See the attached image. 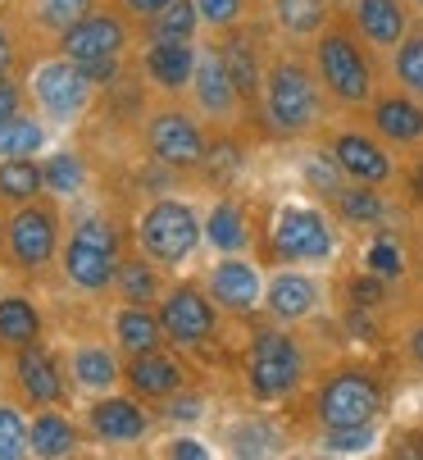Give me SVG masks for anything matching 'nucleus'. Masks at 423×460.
<instances>
[{
  "instance_id": "41",
  "label": "nucleus",
  "mask_w": 423,
  "mask_h": 460,
  "mask_svg": "<svg viewBox=\"0 0 423 460\" xmlns=\"http://www.w3.org/2000/svg\"><path fill=\"white\" fill-rule=\"evenodd\" d=\"M200 19H209L215 28H228L237 14H242V0H196Z\"/></svg>"
},
{
  "instance_id": "38",
  "label": "nucleus",
  "mask_w": 423,
  "mask_h": 460,
  "mask_svg": "<svg viewBox=\"0 0 423 460\" xmlns=\"http://www.w3.org/2000/svg\"><path fill=\"white\" fill-rule=\"evenodd\" d=\"M23 456V424L10 406H0V460Z\"/></svg>"
},
{
  "instance_id": "53",
  "label": "nucleus",
  "mask_w": 423,
  "mask_h": 460,
  "mask_svg": "<svg viewBox=\"0 0 423 460\" xmlns=\"http://www.w3.org/2000/svg\"><path fill=\"white\" fill-rule=\"evenodd\" d=\"M419 5H423V0H419Z\"/></svg>"
},
{
  "instance_id": "11",
  "label": "nucleus",
  "mask_w": 423,
  "mask_h": 460,
  "mask_svg": "<svg viewBox=\"0 0 423 460\" xmlns=\"http://www.w3.org/2000/svg\"><path fill=\"white\" fill-rule=\"evenodd\" d=\"M123 41H128V32H123L119 19L92 14V19H78L64 32V55L68 59H101V55H119Z\"/></svg>"
},
{
  "instance_id": "25",
  "label": "nucleus",
  "mask_w": 423,
  "mask_h": 460,
  "mask_svg": "<svg viewBox=\"0 0 423 460\" xmlns=\"http://www.w3.org/2000/svg\"><path fill=\"white\" fill-rule=\"evenodd\" d=\"M46 182V169H37L28 155H10L0 164V196L5 201H32Z\"/></svg>"
},
{
  "instance_id": "17",
  "label": "nucleus",
  "mask_w": 423,
  "mask_h": 460,
  "mask_svg": "<svg viewBox=\"0 0 423 460\" xmlns=\"http://www.w3.org/2000/svg\"><path fill=\"white\" fill-rule=\"evenodd\" d=\"M356 23L374 46H396L401 32H405V10L396 5V0H360Z\"/></svg>"
},
{
  "instance_id": "39",
  "label": "nucleus",
  "mask_w": 423,
  "mask_h": 460,
  "mask_svg": "<svg viewBox=\"0 0 423 460\" xmlns=\"http://www.w3.org/2000/svg\"><path fill=\"white\" fill-rule=\"evenodd\" d=\"M369 442H374L369 424H350V429H328V438H323V447H328V451H365Z\"/></svg>"
},
{
  "instance_id": "34",
  "label": "nucleus",
  "mask_w": 423,
  "mask_h": 460,
  "mask_svg": "<svg viewBox=\"0 0 423 460\" xmlns=\"http://www.w3.org/2000/svg\"><path fill=\"white\" fill-rule=\"evenodd\" d=\"M396 74H401V83H405L410 92L423 96V37H414V41L401 46V55H396Z\"/></svg>"
},
{
  "instance_id": "3",
  "label": "nucleus",
  "mask_w": 423,
  "mask_h": 460,
  "mask_svg": "<svg viewBox=\"0 0 423 460\" xmlns=\"http://www.w3.org/2000/svg\"><path fill=\"white\" fill-rule=\"evenodd\" d=\"M137 237H141V246H146L155 260H169V265H173V260L191 255L200 228H196V215H191L187 206H178V201H160V206L146 210V219H141Z\"/></svg>"
},
{
  "instance_id": "43",
  "label": "nucleus",
  "mask_w": 423,
  "mask_h": 460,
  "mask_svg": "<svg viewBox=\"0 0 423 460\" xmlns=\"http://www.w3.org/2000/svg\"><path fill=\"white\" fill-rule=\"evenodd\" d=\"M78 237H83V242H92V246H105V251H114V246H119V233H114L105 219H83V224H78Z\"/></svg>"
},
{
  "instance_id": "5",
  "label": "nucleus",
  "mask_w": 423,
  "mask_h": 460,
  "mask_svg": "<svg viewBox=\"0 0 423 460\" xmlns=\"http://www.w3.org/2000/svg\"><path fill=\"white\" fill-rule=\"evenodd\" d=\"M319 69H323V83L332 87V96L337 101H346V105H360V101H369V64H365V55L350 46L346 37H323L319 41Z\"/></svg>"
},
{
  "instance_id": "33",
  "label": "nucleus",
  "mask_w": 423,
  "mask_h": 460,
  "mask_svg": "<svg viewBox=\"0 0 423 460\" xmlns=\"http://www.w3.org/2000/svg\"><path fill=\"white\" fill-rule=\"evenodd\" d=\"M74 369H78V378L87 383V387H105V383H114V360H110V351H96V347H83L78 351V360H74Z\"/></svg>"
},
{
  "instance_id": "48",
  "label": "nucleus",
  "mask_w": 423,
  "mask_h": 460,
  "mask_svg": "<svg viewBox=\"0 0 423 460\" xmlns=\"http://www.w3.org/2000/svg\"><path fill=\"white\" fill-rule=\"evenodd\" d=\"M169 451H173V456H191V460H205V447H200V442H191V438H182V442H173Z\"/></svg>"
},
{
  "instance_id": "36",
  "label": "nucleus",
  "mask_w": 423,
  "mask_h": 460,
  "mask_svg": "<svg viewBox=\"0 0 423 460\" xmlns=\"http://www.w3.org/2000/svg\"><path fill=\"white\" fill-rule=\"evenodd\" d=\"M46 182H50L55 191H64V196H68V191H78V182H83V164L64 151V155H55V160L46 164Z\"/></svg>"
},
{
  "instance_id": "6",
  "label": "nucleus",
  "mask_w": 423,
  "mask_h": 460,
  "mask_svg": "<svg viewBox=\"0 0 423 460\" xmlns=\"http://www.w3.org/2000/svg\"><path fill=\"white\" fill-rule=\"evenodd\" d=\"M273 246L282 260H323L332 251V233L314 210H287L273 228Z\"/></svg>"
},
{
  "instance_id": "40",
  "label": "nucleus",
  "mask_w": 423,
  "mask_h": 460,
  "mask_svg": "<svg viewBox=\"0 0 423 460\" xmlns=\"http://www.w3.org/2000/svg\"><path fill=\"white\" fill-rule=\"evenodd\" d=\"M337 169H341V164H328V155H314L305 173H310V182H314V191H323V196H341L346 187L337 182Z\"/></svg>"
},
{
  "instance_id": "35",
  "label": "nucleus",
  "mask_w": 423,
  "mask_h": 460,
  "mask_svg": "<svg viewBox=\"0 0 423 460\" xmlns=\"http://www.w3.org/2000/svg\"><path fill=\"white\" fill-rule=\"evenodd\" d=\"M337 206H341L346 219H356V224H374V219L383 215V201H378L374 191H341Z\"/></svg>"
},
{
  "instance_id": "24",
  "label": "nucleus",
  "mask_w": 423,
  "mask_h": 460,
  "mask_svg": "<svg viewBox=\"0 0 423 460\" xmlns=\"http://www.w3.org/2000/svg\"><path fill=\"white\" fill-rule=\"evenodd\" d=\"M119 342H123V351H132V356H146V351H155L160 347V328L164 323H155L141 305H128L123 314H119Z\"/></svg>"
},
{
  "instance_id": "32",
  "label": "nucleus",
  "mask_w": 423,
  "mask_h": 460,
  "mask_svg": "<svg viewBox=\"0 0 423 460\" xmlns=\"http://www.w3.org/2000/svg\"><path fill=\"white\" fill-rule=\"evenodd\" d=\"M37 19L55 32H68L78 19H87V0H37Z\"/></svg>"
},
{
  "instance_id": "16",
  "label": "nucleus",
  "mask_w": 423,
  "mask_h": 460,
  "mask_svg": "<svg viewBox=\"0 0 423 460\" xmlns=\"http://www.w3.org/2000/svg\"><path fill=\"white\" fill-rule=\"evenodd\" d=\"M332 160H337L350 178H360V182H383V178L392 173L387 155H383L374 142H365V137H341L337 151H332Z\"/></svg>"
},
{
  "instance_id": "2",
  "label": "nucleus",
  "mask_w": 423,
  "mask_h": 460,
  "mask_svg": "<svg viewBox=\"0 0 423 460\" xmlns=\"http://www.w3.org/2000/svg\"><path fill=\"white\" fill-rule=\"evenodd\" d=\"M269 119L282 133H305V128L319 119V96L314 83L305 78V69L296 64H278L269 78Z\"/></svg>"
},
{
  "instance_id": "22",
  "label": "nucleus",
  "mask_w": 423,
  "mask_h": 460,
  "mask_svg": "<svg viewBox=\"0 0 423 460\" xmlns=\"http://www.w3.org/2000/svg\"><path fill=\"white\" fill-rule=\"evenodd\" d=\"M132 387L137 392H146V397H164V392H173L178 387V365L173 360H164V356H155V351H146V356H137L132 360Z\"/></svg>"
},
{
  "instance_id": "46",
  "label": "nucleus",
  "mask_w": 423,
  "mask_h": 460,
  "mask_svg": "<svg viewBox=\"0 0 423 460\" xmlns=\"http://www.w3.org/2000/svg\"><path fill=\"white\" fill-rule=\"evenodd\" d=\"M350 296H356L360 305H374V301L383 296V288H378V283H369V279H360L356 288H350Z\"/></svg>"
},
{
  "instance_id": "45",
  "label": "nucleus",
  "mask_w": 423,
  "mask_h": 460,
  "mask_svg": "<svg viewBox=\"0 0 423 460\" xmlns=\"http://www.w3.org/2000/svg\"><path fill=\"white\" fill-rule=\"evenodd\" d=\"M14 114H19V87H14L5 74H0V123L14 119Z\"/></svg>"
},
{
  "instance_id": "12",
  "label": "nucleus",
  "mask_w": 423,
  "mask_h": 460,
  "mask_svg": "<svg viewBox=\"0 0 423 460\" xmlns=\"http://www.w3.org/2000/svg\"><path fill=\"white\" fill-rule=\"evenodd\" d=\"M64 270H68V279H74L78 288H105L114 274H119V265H114V251H105V246H92V242H83V237H74V246L64 251Z\"/></svg>"
},
{
  "instance_id": "8",
  "label": "nucleus",
  "mask_w": 423,
  "mask_h": 460,
  "mask_svg": "<svg viewBox=\"0 0 423 460\" xmlns=\"http://www.w3.org/2000/svg\"><path fill=\"white\" fill-rule=\"evenodd\" d=\"M160 323H164V333L173 342H205L209 338V328H215V310H209V301L191 288H178L164 305H160Z\"/></svg>"
},
{
  "instance_id": "14",
  "label": "nucleus",
  "mask_w": 423,
  "mask_h": 460,
  "mask_svg": "<svg viewBox=\"0 0 423 460\" xmlns=\"http://www.w3.org/2000/svg\"><path fill=\"white\" fill-rule=\"evenodd\" d=\"M146 69L151 78L164 87V92H178L182 83H191V69H196V59H191V46L187 41H155L151 55H146Z\"/></svg>"
},
{
  "instance_id": "21",
  "label": "nucleus",
  "mask_w": 423,
  "mask_h": 460,
  "mask_svg": "<svg viewBox=\"0 0 423 460\" xmlns=\"http://www.w3.org/2000/svg\"><path fill=\"white\" fill-rule=\"evenodd\" d=\"M374 123H378V133L392 137V142H419L423 137V110L410 105V101H383L374 110Z\"/></svg>"
},
{
  "instance_id": "7",
  "label": "nucleus",
  "mask_w": 423,
  "mask_h": 460,
  "mask_svg": "<svg viewBox=\"0 0 423 460\" xmlns=\"http://www.w3.org/2000/svg\"><path fill=\"white\" fill-rule=\"evenodd\" d=\"M37 101L55 114V119H74L83 105H87V78L74 59H59V64H46V69H37Z\"/></svg>"
},
{
  "instance_id": "42",
  "label": "nucleus",
  "mask_w": 423,
  "mask_h": 460,
  "mask_svg": "<svg viewBox=\"0 0 423 460\" xmlns=\"http://www.w3.org/2000/svg\"><path fill=\"white\" fill-rule=\"evenodd\" d=\"M369 270H374L378 279H396V274H401V251H396L392 242H378V246L369 251Z\"/></svg>"
},
{
  "instance_id": "49",
  "label": "nucleus",
  "mask_w": 423,
  "mask_h": 460,
  "mask_svg": "<svg viewBox=\"0 0 423 460\" xmlns=\"http://www.w3.org/2000/svg\"><path fill=\"white\" fill-rule=\"evenodd\" d=\"M123 5H128V10H137V14H160V10L169 5V0H123Z\"/></svg>"
},
{
  "instance_id": "19",
  "label": "nucleus",
  "mask_w": 423,
  "mask_h": 460,
  "mask_svg": "<svg viewBox=\"0 0 423 460\" xmlns=\"http://www.w3.org/2000/svg\"><path fill=\"white\" fill-rule=\"evenodd\" d=\"M41 338V319H37V310L23 301V296H5L0 301V342L5 347H32Z\"/></svg>"
},
{
  "instance_id": "52",
  "label": "nucleus",
  "mask_w": 423,
  "mask_h": 460,
  "mask_svg": "<svg viewBox=\"0 0 423 460\" xmlns=\"http://www.w3.org/2000/svg\"><path fill=\"white\" fill-rule=\"evenodd\" d=\"M414 191H419V196H423V164H419V169H414Z\"/></svg>"
},
{
  "instance_id": "28",
  "label": "nucleus",
  "mask_w": 423,
  "mask_h": 460,
  "mask_svg": "<svg viewBox=\"0 0 423 460\" xmlns=\"http://www.w3.org/2000/svg\"><path fill=\"white\" fill-rule=\"evenodd\" d=\"M196 19H200L196 0H169V5L160 10V23H155V32H160L164 41H191V32H196Z\"/></svg>"
},
{
  "instance_id": "20",
  "label": "nucleus",
  "mask_w": 423,
  "mask_h": 460,
  "mask_svg": "<svg viewBox=\"0 0 423 460\" xmlns=\"http://www.w3.org/2000/svg\"><path fill=\"white\" fill-rule=\"evenodd\" d=\"M269 310H273L278 319H301V314H310V310H314V283L301 279V274L273 279V288H269Z\"/></svg>"
},
{
  "instance_id": "44",
  "label": "nucleus",
  "mask_w": 423,
  "mask_h": 460,
  "mask_svg": "<svg viewBox=\"0 0 423 460\" xmlns=\"http://www.w3.org/2000/svg\"><path fill=\"white\" fill-rule=\"evenodd\" d=\"M87 83H110L119 74V55H101V59H74Z\"/></svg>"
},
{
  "instance_id": "29",
  "label": "nucleus",
  "mask_w": 423,
  "mask_h": 460,
  "mask_svg": "<svg viewBox=\"0 0 423 460\" xmlns=\"http://www.w3.org/2000/svg\"><path fill=\"white\" fill-rule=\"evenodd\" d=\"M209 242H215L219 251H242L246 242V219L233 201H224L215 215H209Z\"/></svg>"
},
{
  "instance_id": "51",
  "label": "nucleus",
  "mask_w": 423,
  "mask_h": 460,
  "mask_svg": "<svg viewBox=\"0 0 423 460\" xmlns=\"http://www.w3.org/2000/svg\"><path fill=\"white\" fill-rule=\"evenodd\" d=\"M414 356L423 360V328H419V333H414Z\"/></svg>"
},
{
  "instance_id": "9",
  "label": "nucleus",
  "mask_w": 423,
  "mask_h": 460,
  "mask_svg": "<svg viewBox=\"0 0 423 460\" xmlns=\"http://www.w3.org/2000/svg\"><path fill=\"white\" fill-rule=\"evenodd\" d=\"M151 151H155L164 164H200L205 142H200L196 123H191L187 114L164 110V114H155V123H151Z\"/></svg>"
},
{
  "instance_id": "27",
  "label": "nucleus",
  "mask_w": 423,
  "mask_h": 460,
  "mask_svg": "<svg viewBox=\"0 0 423 460\" xmlns=\"http://www.w3.org/2000/svg\"><path fill=\"white\" fill-rule=\"evenodd\" d=\"M28 442H32V451H37V456H68V451L78 447V438H74V424H68V420H59V415H41V420L32 424Z\"/></svg>"
},
{
  "instance_id": "31",
  "label": "nucleus",
  "mask_w": 423,
  "mask_h": 460,
  "mask_svg": "<svg viewBox=\"0 0 423 460\" xmlns=\"http://www.w3.org/2000/svg\"><path fill=\"white\" fill-rule=\"evenodd\" d=\"M323 0H278V19H282V28L287 32H314L319 23H323Z\"/></svg>"
},
{
  "instance_id": "47",
  "label": "nucleus",
  "mask_w": 423,
  "mask_h": 460,
  "mask_svg": "<svg viewBox=\"0 0 423 460\" xmlns=\"http://www.w3.org/2000/svg\"><path fill=\"white\" fill-rule=\"evenodd\" d=\"M169 415H173V420H196V415H200V402H196V397H182V402L169 406Z\"/></svg>"
},
{
  "instance_id": "15",
  "label": "nucleus",
  "mask_w": 423,
  "mask_h": 460,
  "mask_svg": "<svg viewBox=\"0 0 423 460\" xmlns=\"http://www.w3.org/2000/svg\"><path fill=\"white\" fill-rule=\"evenodd\" d=\"M196 92H200V105H205L209 114H228V110H233L237 87H233V78H228L224 55H205V59L196 64Z\"/></svg>"
},
{
  "instance_id": "26",
  "label": "nucleus",
  "mask_w": 423,
  "mask_h": 460,
  "mask_svg": "<svg viewBox=\"0 0 423 460\" xmlns=\"http://www.w3.org/2000/svg\"><path fill=\"white\" fill-rule=\"evenodd\" d=\"M224 64H228V78H233L237 96H255V92H260V64H255L251 41L233 37V41L224 46Z\"/></svg>"
},
{
  "instance_id": "10",
  "label": "nucleus",
  "mask_w": 423,
  "mask_h": 460,
  "mask_svg": "<svg viewBox=\"0 0 423 460\" xmlns=\"http://www.w3.org/2000/svg\"><path fill=\"white\" fill-rule=\"evenodd\" d=\"M10 251L19 270H41L55 251V219L50 210H19L10 219Z\"/></svg>"
},
{
  "instance_id": "23",
  "label": "nucleus",
  "mask_w": 423,
  "mask_h": 460,
  "mask_svg": "<svg viewBox=\"0 0 423 460\" xmlns=\"http://www.w3.org/2000/svg\"><path fill=\"white\" fill-rule=\"evenodd\" d=\"M19 383H23L28 397L41 402V406L59 402V378H55L50 360H46L41 351H32V347H23V356H19Z\"/></svg>"
},
{
  "instance_id": "18",
  "label": "nucleus",
  "mask_w": 423,
  "mask_h": 460,
  "mask_svg": "<svg viewBox=\"0 0 423 460\" xmlns=\"http://www.w3.org/2000/svg\"><path fill=\"white\" fill-rule=\"evenodd\" d=\"M92 424H96L101 438H114V442H132V438L146 433V415H141L132 402H96Z\"/></svg>"
},
{
  "instance_id": "1",
  "label": "nucleus",
  "mask_w": 423,
  "mask_h": 460,
  "mask_svg": "<svg viewBox=\"0 0 423 460\" xmlns=\"http://www.w3.org/2000/svg\"><path fill=\"white\" fill-rule=\"evenodd\" d=\"M383 406V392L369 374H337L323 392H319V420L328 429H350V424H369Z\"/></svg>"
},
{
  "instance_id": "13",
  "label": "nucleus",
  "mask_w": 423,
  "mask_h": 460,
  "mask_svg": "<svg viewBox=\"0 0 423 460\" xmlns=\"http://www.w3.org/2000/svg\"><path fill=\"white\" fill-rule=\"evenodd\" d=\"M209 288H215V301H224L228 310H255V301H260V279H255L251 265H242V260L219 265L209 274Z\"/></svg>"
},
{
  "instance_id": "4",
  "label": "nucleus",
  "mask_w": 423,
  "mask_h": 460,
  "mask_svg": "<svg viewBox=\"0 0 423 460\" xmlns=\"http://www.w3.org/2000/svg\"><path fill=\"white\" fill-rule=\"evenodd\" d=\"M251 387L255 397H282L292 392L296 378H301V351L292 347V338L282 333H260L255 347H251Z\"/></svg>"
},
{
  "instance_id": "37",
  "label": "nucleus",
  "mask_w": 423,
  "mask_h": 460,
  "mask_svg": "<svg viewBox=\"0 0 423 460\" xmlns=\"http://www.w3.org/2000/svg\"><path fill=\"white\" fill-rule=\"evenodd\" d=\"M151 296H155V274H151L146 265H128V270H123V301L146 305Z\"/></svg>"
},
{
  "instance_id": "30",
  "label": "nucleus",
  "mask_w": 423,
  "mask_h": 460,
  "mask_svg": "<svg viewBox=\"0 0 423 460\" xmlns=\"http://www.w3.org/2000/svg\"><path fill=\"white\" fill-rule=\"evenodd\" d=\"M41 146V128L32 119H5L0 123V155H32Z\"/></svg>"
},
{
  "instance_id": "50",
  "label": "nucleus",
  "mask_w": 423,
  "mask_h": 460,
  "mask_svg": "<svg viewBox=\"0 0 423 460\" xmlns=\"http://www.w3.org/2000/svg\"><path fill=\"white\" fill-rule=\"evenodd\" d=\"M10 55H14V50H10V37H5V32H0V74H5V69H10Z\"/></svg>"
}]
</instances>
